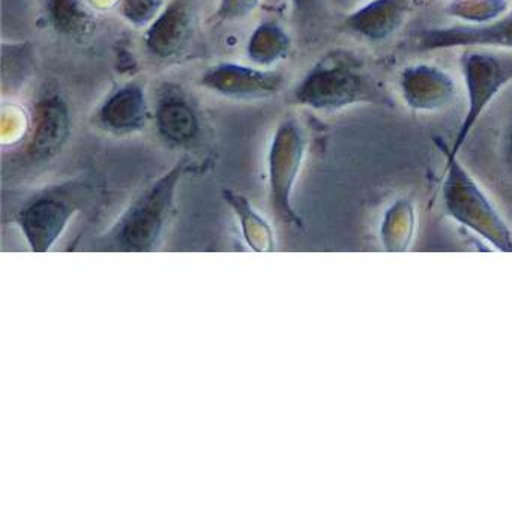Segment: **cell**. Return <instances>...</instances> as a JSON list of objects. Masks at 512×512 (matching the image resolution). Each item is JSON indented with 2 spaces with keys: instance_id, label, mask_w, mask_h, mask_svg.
<instances>
[{
  "instance_id": "cell-1",
  "label": "cell",
  "mask_w": 512,
  "mask_h": 512,
  "mask_svg": "<svg viewBox=\"0 0 512 512\" xmlns=\"http://www.w3.org/2000/svg\"><path fill=\"white\" fill-rule=\"evenodd\" d=\"M187 166V161H179L145 188L103 239L106 247L121 251L155 250L175 214L176 193Z\"/></svg>"
},
{
  "instance_id": "cell-2",
  "label": "cell",
  "mask_w": 512,
  "mask_h": 512,
  "mask_svg": "<svg viewBox=\"0 0 512 512\" xmlns=\"http://www.w3.org/2000/svg\"><path fill=\"white\" fill-rule=\"evenodd\" d=\"M292 100L317 112H337L355 104L379 103L382 94L361 62L349 53L334 52L299 80Z\"/></svg>"
},
{
  "instance_id": "cell-3",
  "label": "cell",
  "mask_w": 512,
  "mask_h": 512,
  "mask_svg": "<svg viewBox=\"0 0 512 512\" xmlns=\"http://www.w3.org/2000/svg\"><path fill=\"white\" fill-rule=\"evenodd\" d=\"M442 202L446 214L493 250L512 253V229L458 157L445 155Z\"/></svg>"
},
{
  "instance_id": "cell-4",
  "label": "cell",
  "mask_w": 512,
  "mask_h": 512,
  "mask_svg": "<svg viewBox=\"0 0 512 512\" xmlns=\"http://www.w3.org/2000/svg\"><path fill=\"white\" fill-rule=\"evenodd\" d=\"M466 85L467 107L454 142L445 145V155L458 157L479 119L494 98L512 82V56L491 49H464L460 58Z\"/></svg>"
},
{
  "instance_id": "cell-5",
  "label": "cell",
  "mask_w": 512,
  "mask_h": 512,
  "mask_svg": "<svg viewBox=\"0 0 512 512\" xmlns=\"http://www.w3.org/2000/svg\"><path fill=\"white\" fill-rule=\"evenodd\" d=\"M307 152L304 128L295 118L280 122L268 151L269 203L275 217L283 223L302 226L301 218L292 205L293 190L301 175Z\"/></svg>"
},
{
  "instance_id": "cell-6",
  "label": "cell",
  "mask_w": 512,
  "mask_h": 512,
  "mask_svg": "<svg viewBox=\"0 0 512 512\" xmlns=\"http://www.w3.org/2000/svg\"><path fill=\"white\" fill-rule=\"evenodd\" d=\"M80 206L82 196L76 185L47 188L26 200L14 221L31 250L46 253L64 235Z\"/></svg>"
},
{
  "instance_id": "cell-7",
  "label": "cell",
  "mask_w": 512,
  "mask_h": 512,
  "mask_svg": "<svg viewBox=\"0 0 512 512\" xmlns=\"http://www.w3.org/2000/svg\"><path fill=\"white\" fill-rule=\"evenodd\" d=\"M73 131V116L65 98L58 92L41 95L29 119L25 157L40 164L61 154Z\"/></svg>"
},
{
  "instance_id": "cell-8",
  "label": "cell",
  "mask_w": 512,
  "mask_h": 512,
  "mask_svg": "<svg viewBox=\"0 0 512 512\" xmlns=\"http://www.w3.org/2000/svg\"><path fill=\"white\" fill-rule=\"evenodd\" d=\"M200 86L235 100H263L283 91L284 79L281 71L257 65L221 62L203 71L199 79Z\"/></svg>"
},
{
  "instance_id": "cell-9",
  "label": "cell",
  "mask_w": 512,
  "mask_h": 512,
  "mask_svg": "<svg viewBox=\"0 0 512 512\" xmlns=\"http://www.w3.org/2000/svg\"><path fill=\"white\" fill-rule=\"evenodd\" d=\"M419 52L449 49H499L512 52V10L490 25L439 26L413 35Z\"/></svg>"
},
{
  "instance_id": "cell-10",
  "label": "cell",
  "mask_w": 512,
  "mask_h": 512,
  "mask_svg": "<svg viewBox=\"0 0 512 512\" xmlns=\"http://www.w3.org/2000/svg\"><path fill=\"white\" fill-rule=\"evenodd\" d=\"M401 95L413 112H442L457 98V83L451 74L430 64H415L400 74Z\"/></svg>"
},
{
  "instance_id": "cell-11",
  "label": "cell",
  "mask_w": 512,
  "mask_h": 512,
  "mask_svg": "<svg viewBox=\"0 0 512 512\" xmlns=\"http://www.w3.org/2000/svg\"><path fill=\"white\" fill-rule=\"evenodd\" d=\"M151 118L148 97L139 83H125L113 91L95 112V124L116 136L139 133Z\"/></svg>"
},
{
  "instance_id": "cell-12",
  "label": "cell",
  "mask_w": 512,
  "mask_h": 512,
  "mask_svg": "<svg viewBox=\"0 0 512 512\" xmlns=\"http://www.w3.org/2000/svg\"><path fill=\"white\" fill-rule=\"evenodd\" d=\"M412 10V0H371L344 19L343 29L367 43L379 44L397 34Z\"/></svg>"
},
{
  "instance_id": "cell-13",
  "label": "cell",
  "mask_w": 512,
  "mask_h": 512,
  "mask_svg": "<svg viewBox=\"0 0 512 512\" xmlns=\"http://www.w3.org/2000/svg\"><path fill=\"white\" fill-rule=\"evenodd\" d=\"M193 34V14L185 0H173L149 23L143 44L154 58L170 59L187 47Z\"/></svg>"
},
{
  "instance_id": "cell-14",
  "label": "cell",
  "mask_w": 512,
  "mask_h": 512,
  "mask_svg": "<svg viewBox=\"0 0 512 512\" xmlns=\"http://www.w3.org/2000/svg\"><path fill=\"white\" fill-rule=\"evenodd\" d=\"M158 136L170 146H188L199 137L200 119L187 98L167 94L158 101L154 113Z\"/></svg>"
},
{
  "instance_id": "cell-15",
  "label": "cell",
  "mask_w": 512,
  "mask_h": 512,
  "mask_svg": "<svg viewBox=\"0 0 512 512\" xmlns=\"http://www.w3.org/2000/svg\"><path fill=\"white\" fill-rule=\"evenodd\" d=\"M416 233V208L410 199H397L383 212L379 242L383 251L406 253Z\"/></svg>"
},
{
  "instance_id": "cell-16",
  "label": "cell",
  "mask_w": 512,
  "mask_h": 512,
  "mask_svg": "<svg viewBox=\"0 0 512 512\" xmlns=\"http://www.w3.org/2000/svg\"><path fill=\"white\" fill-rule=\"evenodd\" d=\"M292 50L289 34L274 20L260 23L247 41L248 61L257 67L272 68L284 61Z\"/></svg>"
},
{
  "instance_id": "cell-17",
  "label": "cell",
  "mask_w": 512,
  "mask_h": 512,
  "mask_svg": "<svg viewBox=\"0 0 512 512\" xmlns=\"http://www.w3.org/2000/svg\"><path fill=\"white\" fill-rule=\"evenodd\" d=\"M223 197L238 217L248 247L254 251L274 250V232L268 221L251 206L250 200L232 190H224Z\"/></svg>"
},
{
  "instance_id": "cell-18",
  "label": "cell",
  "mask_w": 512,
  "mask_h": 512,
  "mask_svg": "<svg viewBox=\"0 0 512 512\" xmlns=\"http://www.w3.org/2000/svg\"><path fill=\"white\" fill-rule=\"evenodd\" d=\"M47 16L59 34L68 37H83L92 29V16L82 0H49Z\"/></svg>"
},
{
  "instance_id": "cell-19",
  "label": "cell",
  "mask_w": 512,
  "mask_h": 512,
  "mask_svg": "<svg viewBox=\"0 0 512 512\" xmlns=\"http://www.w3.org/2000/svg\"><path fill=\"white\" fill-rule=\"evenodd\" d=\"M509 10V0H451L446 5L449 17L470 26L490 25Z\"/></svg>"
},
{
  "instance_id": "cell-20",
  "label": "cell",
  "mask_w": 512,
  "mask_h": 512,
  "mask_svg": "<svg viewBox=\"0 0 512 512\" xmlns=\"http://www.w3.org/2000/svg\"><path fill=\"white\" fill-rule=\"evenodd\" d=\"M163 8V0H124V16L134 25H145L149 19L154 20Z\"/></svg>"
},
{
  "instance_id": "cell-21",
  "label": "cell",
  "mask_w": 512,
  "mask_h": 512,
  "mask_svg": "<svg viewBox=\"0 0 512 512\" xmlns=\"http://www.w3.org/2000/svg\"><path fill=\"white\" fill-rule=\"evenodd\" d=\"M260 5V0H220L217 16L221 22H239L247 19Z\"/></svg>"
},
{
  "instance_id": "cell-22",
  "label": "cell",
  "mask_w": 512,
  "mask_h": 512,
  "mask_svg": "<svg viewBox=\"0 0 512 512\" xmlns=\"http://www.w3.org/2000/svg\"><path fill=\"white\" fill-rule=\"evenodd\" d=\"M322 2L323 0H290L293 13L296 16H310V14L316 13Z\"/></svg>"
},
{
  "instance_id": "cell-23",
  "label": "cell",
  "mask_w": 512,
  "mask_h": 512,
  "mask_svg": "<svg viewBox=\"0 0 512 512\" xmlns=\"http://www.w3.org/2000/svg\"><path fill=\"white\" fill-rule=\"evenodd\" d=\"M508 154H509V160L512 161V128H511V133H509Z\"/></svg>"
}]
</instances>
